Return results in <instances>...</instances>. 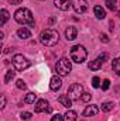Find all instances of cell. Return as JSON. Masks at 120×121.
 <instances>
[{
	"label": "cell",
	"instance_id": "obj_1",
	"mask_svg": "<svg viewBox=\"0 0 120 121\" xmlns=\"http://www.w3.org/2000/svg\"><path fill=\"white\" fill-rule=\"evenodd\" d=\"M14 20L18 23V24H23V26H30L34 27V18H32V13H31L28 9L26 7H21L18 10H16L14 13Z\"/></svg>",
	"mask_w": 120,
	"mask_h": 121
},
{
	"label": "cell",
	"instance_id": "obj_2",
	"mask_svg": "<svg viewBox=\"0 0 120 121\" xmlns=\"http://www.w3.org/2000/svg\"><path fill=\"white\" fill-rule=\"evenodd\" d=\"M40 39H41V42H42L45 47H54L55 44H58L60 34H58V31L52 30V28H47V30L41 31Z\"/></svg>",
	"mask_w": 120,
	"mask_h": 121
},
{
	"label": "cell",
	"instance_id": "obj_3",
	"mask_svg": "<svg viewBox=\"0 0 120 121\" xmlns=\"http://www.w3.org/2000/svg\"><path fill=\"white\" fill-rule=\"evenodd\" d=\"M69 55H71V59L75 63H83L88 58V51L85 49L83 45H74L71 48Z\"/></svg>",
	"mask_w": 120,
	"mask_h": 121
},
{
	"label": "cell",
	"instance_id": "obj_4",
	"mask_svg": "<svg viewBox=\"0 0 120 121\" xmlns=\"http://www.w3.org/2000/svg\"><path fill=\"white\" fill-rule=\"evenodd\" d=\"M55 70H57V75H60V76H68L69 72L72 70L71 60H68L66 58H61L55 65Z\"/></svg>",
	"mask_w": 120,
	"mask_h": 121
},
{
	"label": "cell",
	"instance_id": "obj_5",
	"mask_svg": "<svg viewBox=\"0 0 120 121\" xmlns=\"http://www.w3.org/2000/svg\"><path fill=\"white\" fill-rule=\"evenodd\" d=\"M13 66H14V69L16 70H18V72H23V70H26L28 66H30V60L27 59L26 56H23V55H20V54H17V55H14L13 56Z\"/></svg>",
	"mask_w": 120,
	"mask_h": 121
},
{
	"label": "cell",
	"instance_id": "obj_6",
	"mask_svg": "<svg viewBox=\"0 0 120 121\" xmlns=\"http://www.w3.org/2000/svg\"><path fill=\"white\" fill-rule=\"evenodd\" d=\"M68 97L72 100V101H75V100H79L81 97H82V94H83V86L82 85H79V83H74L69 89H68Z\"/></svg>",
	"mask_w": 120,
	"mask_h": 121
},
{
	"label": "cell",
	"instance_id": "obj_7",
	"mask_svg": "<svg viewBox=\"0 0 120 121\" xmlns=\"http://www.w3.org/2000/svg\"><path fill=\"white\" fill-rule=\"evenodd\" d=\"M71 6L74 7L75 13L83 14L88 10V1L86 0H71Z\"/></svg>",
	"mask_w": 120,
	"mask_h": 121
},
{
	"label": "cell",
	"instance_id": "obj_8",
	"mask_svg": "<svg viewBox=\"0 0 120 121\" xmlns=\"http://www.w3.org/2000/svg\"><path fill=\"white\" fill-rule=\"evenodd\" d=\"M61 86H62V79H61L60 75H55V76H52L51 78V82H50V89L52 91H57L61 89Z\"/></svg>",
	"mask_w": 120,
	"mask_h": 121
},
{
	"label": "cell",
	"instance_id": "obj_9",
	"mask_svg": "<svg viewBox=\"0 0 120 121\" xmlns=\"http://www.w3.org/2000/svg\"><path fill=\"white\" fill-rule=\"evenodd\" d=\"M54 4L61 11H66L71 7V0H54Z\"/></svg>",
	"mask_w": 120,
	"mask_h": 121
},
{
	"label": "cell",
	"instance_id": "obj_10",
	"mask_svg": "<svg viewBox=\"0 0 120 121\" xmlns=\"http://www.w3.org/2000/svg\"><path fill=\"white\" fill-rule=\"evenodd\" d=\"M99 113V107L96 104H90V106H86V108L83 110V116L85 117H93Z\"/></svg>",
	"mask_w": 120,
	"mask_h": 121
},
{
	"label": "cell",
	"instance_id": "obj_11",
	"mask_svg": "<svg viewBox=\"0 0 120 121\" xmlns=\"http://www.w3.org/2000/svg\"><path fill=\"white\" fill-rule=\"evenodd\" d=\"M47 108H48V101H47L45 99H41V100H38V101L35 103L34 111H35V113H42V111H45Z\"/></svg>",
	"mask_w": 120,
	"mask_h": 121
},
{
	"label": "cell",
	"instance_id": "obj_12",
	"mask_svg": "<svg viewBox=\"0 0 120 121\" xmlns=\"http://www.w3.org/2000/svg\"><path fill=\"white\" fill-rule=\"evenodd\" d=\"M65 37H66L68 41H74V39L78 37V30H76V27H68V28L65 30Z\"/></svg>",
	"mask_w": 120,
	"mask_h": 121
},
{
	"label": "cell",
	"instance_id": "obj_13",
	"mask_svg": "<svg viewBox=\"0 0 120 121\" xmlns=\"http://www.w3.org/2000/svg\"><path fill=\"white\" fill-rule=\"evenodd\" d=\"M58 101H60L64 107H66V108H71V106H72V100L68 97V94H62V96H60V97H58Z\"/></svg>",
	"mask_w": 120,
	"mask_h": 121
},
{
	"label": "cell",
	"instance_id": "obj_14",
	"mask_svg": "<svg viewBox=\"0 0 120 121\" xmlns=\"http://www.w3.org/2000/svg\"><path fill=\"white\" fill-rule=\"evenodd\" d=\"M17 37L21 38V39H27V38H31V32L28 28L23 27V28H18L17 30Z\"/></svg>",
	"mask_w": 120,
	"mask_h": 121
},
{
	"label": "cell",
	"instance_id": "obj_15",
	"mask_svg": "<svg viewBox=\"0 0 120 121\" xmlns=\"http://www.w3.org/2000/svg\"><path fill=\"white\" fill-rule=\"evenodd\" d=\"M93 13H95V16H96V18H99V20H103V18L106 17V11H105L100 6H95Z\"/></svg>",
	"mask_w": 120,
	"mask_h": 121
},
{
	"label": "cell",
	"instance_id": "obj_16",
	"mask_svg": "<svg viewBox=\"0 0 120 121\" xmlns=\"http://www.w3.org/2000/svg\"><path fill=\"white\" fill-rule=\"evenodd\" d=\"M76 113L74 110H68L65 114H64V120L62 121H76Z\"/></svg>",
	"mask_w": 120,
	"mask_h": 121
},
{
	"label": "cell",
	"instance_id": "obj_17",
	"mask_svg": "<svg viewBox=\"0 0 120 121\" xmlns=\"http://www.w3.org/2000/svg\"><path fill=\"white\" fill-rule=\"evenodd\" d=\"M102 63H103V62H100L99 59L90 60V62H89V65H88V68H89L90 70H99V69L102 68Z\"/></svg>",
	"mask_w": 120,
	"mask_h": 121
},
{
	"label": "cell",
	"instance_id": "obj_18",
	"mask_svg": "<svg viewBox=\"0 0 120 121\" xmlns=\"http://www.w3.org/2000/svg\"><path fill=\"white\" fill-rule=\"evenodd\" d=\"M112 69H113V72L117 76H120V56L116 58V59H113V62H112Z\"/></svg>",
	"mask_w": 120,
	"mask_h": 121
},
{
	"label": "cell",
	"instance_id": "obj_19",
	"mask_svg": "<svg viewBox=\"0 0 120 121\" xmlns=\"http://www.w3.org/2000/svg\"><path fill=\"white\" fill-rule=\"evenodd\" d=\"M37 100V94L35 93H27V96H26V99H24V103H27V104H34V101Z\"/></svg>",
	"mask_w": 120,
	"mask_h": 121
},
{
	"label": "cell",
	"instance_id": "obj_20",
	"mask_svg": "<svg viewBox=\"0 0 120 121\" xmlns=\"http://www.w3.org/2000/svg\"><path fill=\"white\" fill-rule=\"evenodd\" d=\"M0 14H1V21H0V27H3L4 24H6V21L10 18V14H9V11L6 10V9H3L1 11H0Z\"/></svg>",
	"mask_w": 120,
	"mask_h": 121
},
{
	"label": "cell",
	"instance_id": "obj_21",
	"mask_svg": "<svg viewBox=\"0 0 120 121\" xmlns=\"http://www.w3.org/2000/svg\"><path fill=\"white\" fill-rule=\"evenodd\" d=\"M113 107H115V104L112 103V101H106V103H102V111H105V113H109L110 110H113Z\"/></svg>",
	"mask_w": 120,
	"mask_h": 121
},
{
	"label": "cell",
	"instance_id": "obj_22",
	"mask_svg": "<svg viewBox=\"0 0 120 121\" xmlns=\"http://www.w3.org/2000/svg\"><path fill=\"white\" fill-rule=\"evenodd\" d=\"M116 3H117V0H105L106 7H107L109 10H112V11L116 10Z\"/></svg>",
	"mask_w": 120,
	"mask_h": 121
},
{
	"label": "cell",
	"instance_id": "obj_23",
	"mask_svg": "<svg viewBox=\"0 0 120 121\" xmlns=\"http://www.w3.org/2000/svg\"><path fill=\"white\" fill-rule=\"evenodd\" d=\"M14 75H16L14 70H7V72H6V76H4V83H10L11 79L14 78Z\"/></svg>",
	"mask_w": 120,
	"mask_h": 121
},
{
	"label": "cell",
	"instance_id": "obj_24",
	"mask_svg": "<svg viewBox=\"0 0 120 121\" xmlns=\"http://www.w3.org/2000/svg\"><path fill=\"white\" fill-rule=\"evenodd\" d=\"M16 86H17L20 90H26V89H27V85H26V82H24L23 79H18V80L16 82Z\"/></svg>",
	"mask_w": 120,
	"mask_h": 121
},
{
	"label": "cell",
	"instance_id": "obj_25",
	"mask_svg": "<svg viewBox=\"0 0 120 121\" xmlns=\"http://www.w3.org/2000/svg\"><path fill=\"white\" fill-rule=\"evenodd\" d=\"M92 86H93L95 89H97V87H100V79H99L97 76H95V78L92 79Z\"/></svg>",
	"mask_w": 120,
	"mask_h": 121
},
{
	"label": "cell",
	"instance_id": "obj_26",
	"mask_svg": "<svg viewBox=\"0 0 120 121\" xmlns=\"http://www.w3.org/2000/svg\"><path fill=\"white\" fill-rule=\"evenodd\" d=\"M109 87H110V80L109 79H105L102 82V90H107Z\"/></svg>",
	"mask_w": 120,
	"mask_h": 121
},
{
	"label": "cell",
	"instance_id": "obj_27",
	"mask_svg": "<svg viewBox=\"0 0 120 121\" xmlns=\"http://www.w3.org/2000/svg\"><path fill=\"white\" fill-rule=\"evenodd\" d=\"M90 97H92V94H90V93H83V94H82V97H81V100H82V101H85V103H88V101H90Z\"/></svg>",
	"mask_w": 120,
	"mask_h": 121
},
{
	"label": "cell",
	"instance_id": "obj_28",
	"mask_svg": "<svg viewBox=\"0 0 120 121\" xmlns=\"http://www.w3.org/2000/svg\"><path fill=\"white\" fill-rule=\"evenodd\" d=\"M20 117H21L23 120H30L31 118V113H28V111H23V113L20 114Z\"/></svg>",
	"mask_w": 120,
	"mask_h": 121
},
{
	"label": "cell",
	"instance_id": "obj_29",
	"mask_svg": "<svg viewBox=\"0 0 120 121\" xmlns=\"http://www.w3.org/2000/svg\"><path fill=\"white\" fill-rule=\"evenodd\" d=\"M64 120V116H61V114H55V116H52V118H51V121H62Z\"/></svg>",
	"mask_w": 120,
	"mask_h": 121
},
{
	"label": "cell",
	"instance_id": "obj_30",
	"mask_svg": "<svg viewBox=\"0 0 120 121\" xmlns=\"http://www.w3.org/2000/svg\"><path fill=\"white\" fill-rule=\"evenodd\" d=\"M107 58H109V55H107L106 52H103V54H100V55H99V58H97V59L100 60V62H105Z\"/></svg>",
	"mask_w": 120,
	"mask_h": 121
},
{
	"label": "cell",
	"instance_id": "obj_31",
	"mask_svg": "<svg viewBox=\"0 0 120 121\" xmlns=\"http://www.w3.org/2000/svg\"><path fill=\"white\" fill-rule=\"evenodd\" d=\"M0 107H1V108H4V107H6V96H4V94H1V100H0Z\"/></svg>",
	"mask_w": 120,
	"mask_h": 121
},
{
	"label": "cell",
	"instance_id": "obj_32",
	"mask_svg": "<svg viewBox=\"0 0 120 121\" xmlns=\"http://www.w3.org/2000/svg\"><path fill=\"white\" fill-rule=\"evenodd\" d=\"M100 39H102L103 42H109V38H107L106 34H102V35H100Z\"/></svg>",
	"mask_w": 120,
	"mask_h": 121
},
{
	"label": "cell",
	"instance_id": "obj_33",
	"mask_svg": "<svg viewBox=\"0 0 120 121\" xmlns=\"http://www.w3.org/2000/svg\"><path fill=\"white\" fill-rule=\"evenodd\" d=\"M21 1H23V0H10V3H11V4H20Z\"/></svg>",
	"mask_w": 120,
	"mask_h": 121
},
{
	"label": "cell",
	"instance_id": "obj_34",
	"mask_svg": "<svg viewBox=\"0 0 120 121\" xmlns=\"http://www.w3.org/2000/svg\"><path fill=\"white\" fill-rule=\"evenodd\" d=\"M117 16H119V17H120V10H119V11H117Z\"/></svg>",
	"mask_w": 120,
	"mask_h": 121
},
{
	"label": "cell",
	"instance_id": "obj_35",
	"mask_svg": "<svg viewBox=\"0 0 120 121\" xmlns=\"http://www.w3.org/2000/svg\"><path fill=\"white\" fill-rule=\"evenodd\" d=\"M81 121H85V120H81Z\"/></svg>",
	"mask_w": 120,
	"mask_h": 121
}]
</instances>
